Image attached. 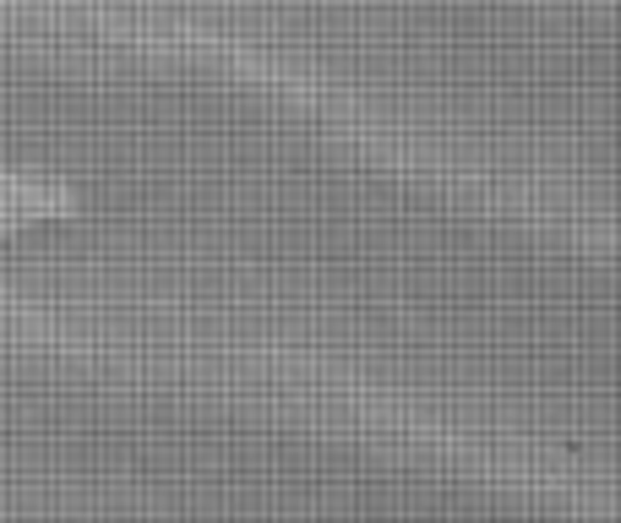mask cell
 <instances>
[{"instance_id":"cell-1","label":"cell","mask_w":621,"mask_h":523,"mask_svg":"<svg viewBox=\"0 0 621 523\" xmlns=\"http://www.w3.org/2000/svg\"><path fill=\"white\" fill-rule=\"evenodd\" d=\"M71 218H77V196L66 180L0 164V240H11L33 224H71Z\"/></svg>"}]
</instances>
